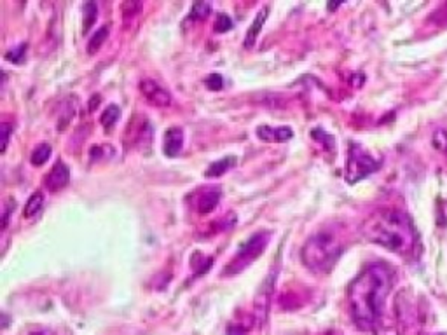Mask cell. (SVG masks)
I'll use <instances>...</instances> for the list:
<instances>
[{
	"mask_svg": "<svg viewBox=\"0 0 447 335\" xmlns=\"http://www.w3.org/2000/svg\"><path fill=\"white\" fill-rule=\"evenodd\" d=\"M96 14H98V7L94 2H88L84 6V16H86V21H84V33L88 32V30L91 28V25H93L94 20H96Z\"/></svg>",
	"mask_w": 447,
	"mask_h": 335,
	"instance_id": "cell-19",
	"label": "cell"
},
{
	"mask_svg": "<svg viewBox=\"0 0 447 335\" xmlns=\"http://www.w3.org/2000/svg\"><path fill=\"white\" fill-rule=\"evenodd\" d=\"M267 13H269V9H267V7H264V9L259 11V14H257L255 20H253L252 26H250L248 33H246V37H245V45H246V48H252V45L255 44L257 35H259L260 30H263L264 21L267 20Z\"/></svg>",
	"mask_w": 447,
	"mask_h": 335,
	"instance_id": "cell-13",
	"label": "cell"
},
{
	"mask_svg": "<svg viewBox=\"0 0 447 335\" xmlns=\"http://www.w3.org/2000/svg\"><path fill=\"white\" fill-rule=\"evenodd\" d=\"M123 11H124V16H135V14H138L140 11H142V4L138 2H126L123 4Z\"/></svg>",
	"mask_w": 447,
	"mask_h": 335,
	"instance_id": "cell-25",
	"label": "cell"
},
{
	"mask_svg": "<svg viewBox=\"0 0 447 335\" xmlns=\"http://www.w3.org/2000/svg\"><path fill=\"white\" fill-rule=\"evenodd\" d=\"M0 129H2V152H6L7 145H9V138H11V133H13V128H11V124L4 123L2 126H0Z\"/></svg>",
	"mask_w": 447,
	"mask_h": 335,
	"instance_id": "cell-26",
	"label": "cell"
},
{
	"mask_svg": "<svg viewBox=\"0 0 447 335\" xmlns=\"http://www.w3.org/2000/svg\"><path fill=\"white\" fill-rule=\"evenodd\" d=\"M210 13H211V4L198 2V4H194V6H192L191 18L192 20H203V18H206Z\"/></svg>",
	"mask_w": 447,
	"mask_h": 335,
	"instance_id": "cell-18",
	"label": "cell"
},
{
	"mask_svg": "<svg viewBox=\"0 0 447 335\" xmlns=\"http://www.w3.org/2000/svg\"><path fill=\"white\" fill-rule=\"evenodd\" d=\"M219 201H221V189H210L203 192L198 199V212L199 213H210L217 208Z\"/></svg>",
	"mask_w": 447,
	"mask_h": 335,
	"instance_id": "cell-11",
	"label": "cell"
},
{
	"mask_svg": "<svg viewBox=\"0 0 447 335\" xmlns=\"http://www.w3.org/2000/svg\"><path fill=\"white\" fill-rule=\"evenodd\" d=\"M68 180H70V170L63 161H58L51 168L48 175H45V187L51 192H58L63 187H67Z\"/></svg>",
	"mask_w": 447,
	"mask_h": 335,
	"instance_id": "cell-8",
	"label": "cell"
},
{
	"mask_svg": "<svg viewBox=\"0 0 447 335\" xmlns=\"http://www.w3.org/2000/svg\"><path fill=\"white\" fill-rule=\"evenodd\" d=\"M257 136H259L263 142H289L294 138V131L289 126H278V128H272V126H259L257 128Z\"/></svg>",
	"mask_w": 447,
	"mask_h": 335,
	"instance_id": "cell-9",
	"label": "cell"
},
{
	"mask_svg": "<svg viewBox=\"0 0 447 335\" xmlns=\"http://www.w3.org/2000/svg\"><path fill=\"white\" fill-rule=\"evenodd\" d=\"M119 117H121V110H119V106L117 105H109L107 109L104 110V112H101V116H100V123H101V126H104L105 129H111L114 124L117 123V121H119Z\"/></svg>",
	"mask_w": 447,
	"mask_h": 335,
	"instance_id": "cell-16",
	"label": "cell"
},
{
	"mask_svg": "<svg viewBox=\"0 0 447 335\" xmlns=\"http://www.w3.org/2000/svg\"><path fill=\"white\" fill-rule=\"evenodd\" d=\"M43 208H44V194L37 190V192H33L32 196H30V199L26 201L23 215H25L26 219H32V216H35Z\"/></svg>",
	"mask_w": 447,
	"mask_h": 335,
	"instance_id": "cell-14",
	"label": "cell"
},
{
	"mask_svg": "<svg viewBox=\"0 0 447 335\" xmlns=\"http://www.w3.org/2000/svg\"><path fill=\"white\" fill-rule=\"evenodd\" d=\"M362 232L370 243L400 255H411L418 243L414 224L402 209H377L365 220Z\"/></svg>",
	"mask_w": 447,
	"mask_h": 335,
	"instance_id": "cell-2",
	"label": "cell"
},
{
	"mask_svg": "<svg viewBox=\"0 0 447 335\" xmlns=\"http://www.w3.org/2000/svg\"><path fill=\"white\" fill-rule=\"evenodd\" d=\"M206 87L211 91H221L224 87V79L219 74H211L210 77H206Z\"/></svg>",
	"mask_w": 447,
	"mask_h": 335,
	"instance_id": "cell-24",
	"label": "cell"
},
{
	"mask_svg": "<svg viewBox=\"0 0 447 335\" xmlns=\"http://www.w3.org/2000/svg\"><path fill=\"white\" fill-rule=\"evenodd\" d=\"M276 283V271H271V274L263 281L259 292L255 295V318L259 323H264L267 318L269 306H271V297H272V288Z\"/></svg>",
	"mask_w": 447,
	"mask_h": 335,
	"instance_id": "cell-6",
	"label": "cell"
},
{
	"mask_svg": "<svg viewBox=\"0 0 447 335\" xmlns=\"http://www.w3.org/2000/svg\"><path fill=\"white\" fill-rule=\"evenodd\" d=\"M380 168V163L369 154L360 143L351 142L350 152H348L346 163V182L348 184H357L362 178L369 177L370 173Z\"/></svg>",
	"mask_w": 447,
	"mask_h": 335,
	"instance_id": "cell-4",
	"label": "cell"
},
{
	"mask_svg": "<svg viewBox=\"0 0 447 335\" xmlns=\"http://www.w3.org/2000/svg\"><path fill=\"white\" fill-rule=\"evenodd\" d=\"M11 207H16V203H14V201H9V203H7V204H6V208H4V220H2V229H6V227H7V220H9Z\"/></svg>",
	"mask_w": 447,
	"mask_h": 335,
	"instance_id": "cell-27",
	"label": "cell"
},
{
	"mask_svg": "<svg viewBox=\"0 0 447 335\" xmlns=\"http://www.w3.org/2000/svg\"><path fill=\"white\" fill-rule=\"evenodd\" d=\"M25 51H26V44H21V45H18V48L11 49V51L6 55V58L13 63H23L25 62Z\"/></svg>",
	"mask_w": 447,
	"mask_h": 335,
	"instance_id": "cell-22",
	"label": "cell"
},
{
	"mask_svg": "<svg viewBox=\"0 0 447 335\" xmlns=\"http://www.w3.org/2000/svg\"><path fill=\"white\" fill-rule=\"evenodd\" d=\"M214 28L217 33L229 32V30L233 28V21H231V18L227 16V14H219L217 20L214 23Z\"/></svg>",
	"mask_w": 447,
	"mask_h": 335,
	"instance_id": "cell-21",
	"label": "cell"
},
{
	"mask_svg": "<svg viewBox=\"0 0 447 335\" xmlns=\"http://www.w3.org/2000/svg\"><path fill=\"white\" fill-rule=\"evenodd\" d=\"M184 147V131L180 128H170L168 131L165 133V154L168 158H175L179 155V152Z\"/></svg>",
	"mask_w": 447,
	"mask_h": 335,
	"instance_id": "cell-10",
	"label": "cell"
},
{
	"mask_svg": "<svg viewBox=\"0 0 447 335\" xmlns=\"http://www.w3.org/2000/svg\"><path fill=\"white\" fill-rule=\"evenodd\" d=\"M96 104H98V105H100V97H98V94H94V97H93V100H91V106H89V109H91V110H93V109H94V106H96Z\"/></svg>",
	"mask_w": 447,
	"mask_h": 335,
	"instance_id": "cell-28",
	"label": "cell"
},
{
	"mask_svg": "<svg viewBox=\"0 0 447 335\" xmlns=\"http://www.w3.org/2000/svg\"><path fill=\"white\" fill-rule=\"evenodd\" d=\"M372 332L374 335H399V330H397L393 325H390V323L382 322V318L380 319V323L374 326Z\"/></svg>",
	"mask_w": 447,
	"mask_h": 335,
	"instance_id": "cell-23",
	"label": "cell"
},
{
	"mask_svg": "<svg viewBox=\"0 0 447 335\" xmlns=\"http://www.w3.org/2000/svg\"><path fill=\"white\" fill-rule=\"evenodd\" d=\"M341 253H343V245H341L339 238H336L332 232L321 231L304 243L301 257L309 271L327 274L339 260Z\"/></svg>",
	"mask_w": 447,
	"mask_h": 335,
	"instance_id": "cell-3",
	"label": "cell"
},
{
	"mask_svg": "<svg viewBox=\"0 0 447 335\" xmlns=\"http://www.w3.org/2000/svg\"><path fill=\"white\" fill-rule=\"evenodd\" d=\"M234 163H236V158L234 155H227V158L224 159H219V161L211 163L210 168H208L206 171H204V177L206 178H219L222 177L226 171H229L231 168L234 166Z\"/></svg>",
	"mask_w": 447,
	"mask_h": 335,
	"instance_id": "cell-12",
	"label": "cell"
},
{
	"mask_svg": "<svg viewBox=\"0 0 447 335\" xmlns=\"http://www.w3.org/2000/svg\"><path fill=\"white\" fill-rule=\"evenodd\" d=\"M434 147L447 155V129H437L434 135Z\"/></svg>",
	"mask_w": 447,
	"mask_h": 335,
	"instance_id": "cell-20",
	"label": "cell"
},
{
	"mask_svg": "<svg viewBox=\"0 0 447 335\" xmlns=\"http://www.w3.org/2000/svg\"><path fill=\"white\" fill-rule=\"evenodd\" d=\"M393 287V273L386 264H370L350 285L348 299L355 325L360 330H374L385 311Z\"/></svg>",
	"mask_w": 447,
	"mask_h": 335,
	"instance_id": "cell-1",
	"label": "cell"
},
{
	"mask_svg": "<svg viewBox=\"0 0 447 335\" xmlns=\"http://www.w3.org/2000/svg\"><path fill=\"white\" fill-rule=\"evenodd\" d=\"M33 335H44V334H33Z\"/></svg>",
	"mask_w": 447,
	"mask_h": 335,
	"instance_id": "cell-29",
	"label": "cell"
},
{
	"mask_svg": "<svg viewBox=\"0 0 447 335\" xmlns=\"http://www.w3.org/2000/svg\"><path fill=\"white\" fill-rule=\"evenodd\" d=\"M51 145H48V143H40V145L35 147V150L32 152V155H30V163H32L33 166H43L48 163V159L51 158Z\"/></svg>",
	"mask_w": 447,
	"mask_h": 335,
	"instance_id": "cell-15",
	"label": "cell"
},
{
	"mask_svg": "<svg viewBox=\"0 0 447 335\" xmlns=\"http://www.w3.org/2000/svg\"><path fill=\"white\" fill-rule=\"evenodd\" d=\"M107 37H109V26L104 25L101 28H98V32L94 33L93 37H91V40L88 44V55H94V53L104 45V42L107 40Z\"/></svg>",
	"mask_w": 447,
	"mask_h": 335,
	"instance_id": "cell-17",
	"label": "cell"
},
{
	"mask_svg": "<svg viewBox=\"0 0 447 335\" xmlns=\"http://www.w3.org/2000/svg\"><path fill=\"white\" fill-rule=\"evenodd\" d=\"M267 243H269V232L260 231V232H257V234H253L248 241H245L243 245L240 246L236 257H234L233 260L229 262V265H227L226 274H238L243 271L250 262H253L260 253H263V250L266 248Z\"/></svg>",
	"mask_w": 447,
	"mask_h": 335,
	"instance_id": "cell-5",
	"label": "cell"
},
{
	"mask_svg": "<svg viewBox=\"0 0 447 335\" xmlns=\"http://www.w3.org/2000/svg\"><path fill=\"white\" fill-rule=\"evenodd\" d=\"M140 91L145 97V100L154 106H170L172 105V94L165 89L162 86H159L154 81H142L140 82Z\"/></svg>",
	"mask_w": 447,
	"mask_h": 335,
	"instance_id": "cell-7",
	"label": "cell"
}]
</instances>
